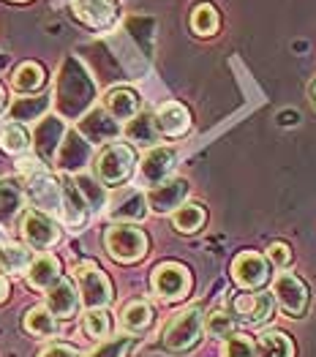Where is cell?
Returning <instances> with one entry per match:
<instances>
[{"mask_svg": "<svg viewBox=\"0 0 316 357\" xmlns=\"http://www.w3.org/2000/svg\"><path fill=\"white\" fill-rule=\"evenodd\" d=\"M204 330V308L202 305H188L180 314H174V319L164 330V344L172 352H188L191 347H197Z\"/></svg>", "mask_w": 316, "mask_h": 357, "instance_id": "cell-3", "label": "cell"}, {"mask_svg": "<svg viewBox=\"0 0 316 357\" xmlns=\"http://www.w3.org/2000/svg\"><path fill=\"white\" fill-rule=\"evenodd\" d=\"M273 298L281 303L284 314L303 317L308 308V287L294 273H278L273 281Z\"/></svg>", "mask_w": 316, "mask_h": 357, "instance_id": "cell-9", "label": "cell"}, {"mask_svg": "<svg viewBox=\"0 0 316 357\" xmlns=\"http://www.w3.org/2000/svg\"><path fill=\"white\" fill-rule=\"evenodd\" d=\"M110 218L117 224H131V221H142L147 215V199L140 188H120L112 202H110Z\"/></svg>", "mask_w": 316, "mask_h": 357, "instance_id": "cell-15", "label": "cell"}, {"mask_svg": "<svg viewBox=\"0 0 316 357\" xmlns=\"http://www.w3.org/2000/svg\"><path fill=\"white\" fill-rule=\"evenodd\" d=\"M82 328L90 338H107L110 330H112V319L104 308H87L85 319H82Z\"/></svg>", "mask_w": 316, "mask_h": 357, "instance_id": "cell-36", "label": "cell"}, {"mask_svg": "<svg viewBox=\"0 0 316 357\" xmlns=\"http://www.w3.org/2000/svg\"><path fill=\"white\" fill-rule=\"evenodd\" d=\"M28 194L30 199H33V205L36 208H41V213H55L60 215V199H63V185H60V180H55L47 169H44V164H38L36 169H30L28 175Z\"/></svg>", "mask_w": 316, "mask_h": 357, "instance_id": "cell-7", "label": "cell"}, {"mask_svg": "<svg viewBox=\"0 0 316 357\" xmlns=\"http://www.w3.org/2000/svg\"><path fill=\"white\" fill-rule=\"evenodd\" d=\"M50 107V98L47 96H36V98H20L14 107H11V120H36L38 115H44Z\"/></svg>", "mask_w": 316, "mask_h": 357, "instance_id": "cell-35", "label": "cell"}, {"mask_svg": "<svg viewBox=\"0 0 316 357\" xmlns=\"http://www.w3.org/2000/svg\"><path fill=\"white\" fill-rule=\"evenodd\" d=\"M117 134H120L117 120L110 118L104 109H93V112H87L85 118L80 120V137L85 142H93V145L112 142Z\"/></svg>", "mask_w": 316, "mask_h": 357, "instance_id": "cell-18", "label": "cell"}, {"mask_svg": "<svg viewBox=\"0 0 316 357\" xmlns=\"http://www.w3.org/2000/svg\"><path fill=\"white\" fill-rule=\"evenodd\" d=\"M134 167H137V155L123 142L107 145L96 158V172H98V180L104 185H123L126 180L131 178Z\"/></svg>", "mask_w": 316, "mask_h": 357, "instance_id": "cell-4", "label": "cell"}, {"mask_svg": "<svg viewBox=\"0 0 316 357\" xmlns=\"http://www.w3.org/2000/svg\"><path fill=\"white\" fill-rule=\"evenodd\" d=\"M172 224H174V229H177V232L191 235V232L202 229V224H204V208H202V205H197V202L180 205V208L174 210Z\"/></svg>", "mask_w": 316, "mask_h": 357, "instance_id": "cell-32", "label": "cell"}, {"mask_svg": "<svg viewBox=\"0 0 316 357\" xmlns=\"http://www.w3.org/2000/svg\"><path fill=\"white\" fill-rule=\"evenodd\" d=\"M120 325H123V330H128L131 335L147 330L153 325V308H150V303L147 300H131V303H126V308L120 314Z\"/></svg>", "mask_w": 316, "mask_h": 357, "instance_id": "cell-25", "label": "cell"}, {"mask_svg": "<svg viewBox=\"0 0 316 357\" xmlns=\"http://www.w3.org/2000/svg\"><path fill=\"white\" fill-rule=\"evenodd\" d=\"M93 98H96V85L85 66L77 58H66L58 77V109L66 118H80L87 112Z\"/></svg>", "mask_w": 316, "mask_h": 357, "instance_id": "cell-1", "label": "cell"}, {"mask_svg": "<svg viewBox=\"0 0 316 357\" xmlns=\"http://www.w3.org/2000/svg\"><path fill=\"white\" fill-rule=\"evenodd\" d=\"M17 3H22V0H17Z\"/></svg>", "mask_w": 316, "mask_h": 357, "instance_id": "cell-46", "label": "cell"}, {"mask_svg": "<svg viewBox=\"0 0 316 357\" xmlns=\"http://www.w3.org/2000/svg\"><path fill=\"white\" fill-rule=\"evenodd\" d=\"M204 330H207L213 338H227V335H232V330H234V319H232L230 314H224V311H216V314L207 317Z\"/></svg>", "mask_w": 316, "mask_h": 357, "instance_id": "cell-38", "label": "cell"}, {"mask_svg": "<svg viewBox=\"0 0 316 357\" xmlns=\"http://www.w3.org/2000/svg\"><path fill=\"white\" fill-rule=\"evenodd\" d=\"M33 262V251L22 243H3L0 245V273H25Z\"/></svg>", "mask_w": 316, "mask_h": 357, "instance_id": "cell-26", "label": "cell"}, {"mask_svg": "<svg viewBox=\"0 0 316 357\" xmlns=\"http://www.w3.org/2000/svg\"><path fill=\"white\" fill-rule=\"evenodd\" d=\"M3 107H6V88L0 85V112H3Z\"/></svg>", "mask_w": 316, "mask_h": 357, "instance_id": "cell-43", "label": "cell"}, {"mask_svg": "<svg viewBox=\"0 0 316 357\" xmlns=\"http://www.w3.org/2000/svg\"><path fill=\"white\" fill-rule=\"evenodd\" d=\"M104 112L112 120H131L140 115V96L131 88H112L104 96Z\"/></svg>", "mask_w": 316, "mask_h": 357, "instance_id": "cell-22", "label": "cell"}, {"mask_svg": "<svg viewBox=\"0 0 316 357\" xmlns=\"http://www.w3.org/2000/svg\"><path fill=\"white\" fill-rule=\"evenodd\" d=\"M38 357H80V352L74 349V347H68V344H50V347H44Z\"/></svg>", "mask_w": 316, "mask_h": 357, "instance_id": "cell-41", "label": "cell"}, {"mask_svg": "<svg viewBox=\"0 0 316 357\" xmlns=\"http://www.w3.org/2000/svg\"><path fill=\"white\" fill-rule=\"evenodd\" d=\"M254 347H257L254 357H294V344L281 330H264Z\"/></svg>", "mask_w": 316, "mask_h": 357, "instance_id": "cell-24", "label": "cell"}, {"mask_svg": "<svg viewBox=\"0 0 316 357\" xmlns=\"http://www.w3.org/2000/svg\"><path fill=\"white\" fill-rule=\"evenodd\" d=\"M20 232H22V238L28 240V248H38V251L52 248L60 240L58 224L47 213H41V210H25Z\"/></svg>", "mask_w": 316, "mask_h": 357, "instance_id": "cell-8", "label": "cell"}, {"mask_svg": "<svg viewBox=\"0 0 316 357\" xmlns=\"http://www.w3.org/2000/svg\"><path fill=\"white\" fill-rule=\"evenodd\" d=\"M134 344H137V338L134 335H117V338H110V341H104V344H98L93 352H87L85 357H128V352L134 349Z\"/></svg>", "mask_w": 316, "mask_h": 357, "instance_id": "cell-34", "label": "cell"}, {"mask_svg": "<svg viewBox=\"0 0 316 357\" xmlns=\"http://www.w3.org/2000/svg\"><path fill=\"white\" fill-rule=\"evenodd\" d=\"M174 161H177V155H174L172 148H153L144 153V158L140 161V178H142L144 185H158V183H164V180L172 175L174 169Z\"/></svg>", "mask_w": 316, "mask_h": 357, "instance_id": "cell-17", "label": "cell"}, {"mask_svg": "<svg viewBox=\"0 0 316 357\" xmlns=\"http://www.w3.org/2000/svg\"><path fill=\"white\" fill-rule=\"evenodd\" d=\"M8 292H11V284H8V278L0 273V303H6V300H8Z\"/></svg>", "mask_w": 316, "mask_h": 357, "instance_id": "cell-42", "label": "cell"}, {"mask_svg": "<svg viewBox=\"0 0 316 357\" xmlns=\"http://www.w3.org/2000/svg\"><path fill=\"white\" fill-rule=\"evenodd\" d=\"M267 275H270L267 259L262 254H257V251H243L232 262V278L243 289H259L267 281Z\"/></svg>", "mask_w": 316, "mask_h": 357, "instance_id": "cell-11", "label": "cell"}, {"mask_svg": "<svg viewBox=\"0 0 316 357\" xmlns=\"http://www.w3.org/2000/svg\"><path fill=\"white\" fill-rule=\"evenodd\" d=\"M311 98H314V104H316V82L311 85Z\"/></svg>", "mask_w": 316, "mask_h": 357, "instance_id": "cell-44", "label": "cell"}, {"mask_svg": "<svg viewBox=\"0 0 316 357\" xmlns=\"http://www.w3.org/2000/svg\"><path fill=\"white\" fill-rule=\"evenodd\" d=\"M188 180L183 178H172V180H164L158 185L150 188V194L144 197L147 199V208H153L156 213H172L183 205V199L188 197Z\"/></svg>", "mask_w": 316, "mask_h": 357, "instance_id": "cell-16", "label": "cell"}, {"mask_svg": "<svg viewBox=\"0 0 316 357\" xmlns=\"http://www.w3.org/2000/svg\"><path fill=\"white\" fill-rule=\"evenodd\" d=\"M191 28L197 36H213L218 30V11L210 3H200L191 11Z\"/></svg>", "mask_w": 316, "mask_h": 357, "instance_id": "cell-33", "label": "cell"}, {"mask_svg": "<svg viewBox=\"0 0 316 357\" xmlns=\"http://www.w3.org/2000/svg\"><path fill=\"white\" fill-rule=\"evenodd\" d=\"M156 131L164 134V137H183L188 128H191V115L188 109L180 104V101H167L158 107L156 112Z\"/></svg>", "mask_w": 316, "mask_h": 357, "instance_id": "cell-20", "label": "cell"}, {"mask_svg": "<svg viewBox=\"0 0 316 357\" xmlns=\"http://www.w3.org/2000/svg\"><path fill=\"white\" fill-rule=\"evenodd\" d=\"M0 148L11 155H25L30 150V137L28 131L20 123H6L0 128Z\"/></svg>", "mask_w": 316, "mask_h": 357, "instance_id": "cell-30", "label": "cell"}, {"mask_svg": "<svg viewBox=\"0 0 316 357\" xmlns=\"http://www.w3.org/2000/svg\"><path fill=\"white\" fill-rule=\"evenodd\" d=\"M74 281L80 287V300L87 308H107L112 303V284L96 262H80L74 268Z\"/></svg>", "mask_w": 316, "mask_h": 357, "instance_id": "cell-5", "label": "cell"}, {"mask_svg": "<svg viewBox=\"0 0 316 357\" xmlns=\"http://www.w3.org/2000/svg\"><path fill=\"white\" fill-rule=\"evenodd\" d=\"M44 308L55 319H71L77 314V308H80V292H77L74 281L60 275L58 281L44 292Z\"/></svg>", "mask_w": 316, "mask_h": 357, "instance_id": "cell-12", "label": "cell"}, {"mask_svg": "<svg viewBox=\"0 0 316 357\" xmlns=\"http://www.w3.org/2000/svg\"><path fill=\"white\" fill-rule=\"evenodd\" d=\"M191 273L186 265L180 262H161L158 268L153 270L150 275V287L164 303H174V300H183L191 292Z\"/></svg>", "mask_w": 316, "mask_h": 357, "instance_id": "cell-6", "label": "cell"}, {"mask_svg": "<svg viewBox=\"0 0 316 357\" xmlns=\"http://www.w3.org/2000/svg\"><path fill=\"white\" fill-rule=\"evenodd\" d=\"M267 262L276 265V268H289V262H292V248H289L287 243H270V248H267Z\"/></svg>", "mask_w": 316, "mask_h": 357, "instance_id": "cell-40", "label": "cell"}, {"mask_svg": "<svg viewBox=\"0 0 316 357\" xmlns=\"http://www.w3.org/2000/svg\"><path fill=\"white\" fill-rule=\"evenodd\" d=\"M71 11L87 28L104 30L117 20L115 0H71Z\"/></svg>", "mask_w": 316, "mask_h": 357, "instance_id": "cell-13", "label": "cell"}, {"mask_svg": "<svg viewBox=\"0 0 316 357\" xmlns=\"http://www.w3.org/2000/svg\"><path fill=\"white\" fill-rule=\"evenodd\" d=\"M44 82H47V74H44V68L38 66V63H22V66H17V71H14V77H11V85L17 93H36L38 88H44Z\"/></svg>", "mask_w": 316, "mask_h": 357, "instance_id": "cell-28", "label": "cell"}, {"mask_svg": "<svg viewBox=\"0 0 316 357\" xmlns=\"http://www.w3.org/2000/svg\"><path fill=\"white\" fill-rule=\"evenodd\" d=\"M66 137V126L60 118H44L36 126V134H33V145L41 161H52L58 155V148Z\"/></svg>", "mask_w": 316, "mask_h": 357, "instance_id": "cell-19", "label": "cell"}, {"mask_svg": "<svg viewBox=\"0 0 316 357\" xmlns=\"http://www.w3.org/2000/svg\"><path fill=\"white\" fill-rule=\"evenodd\" d=\"M257 355V347H254V338L243 335V333H232L224 344V357H254Z\"/></svg>", "mask_w": 316, "mask_h": 357, "instance_id": "cell-37", "label": "cell"}, {"mask_svg": "<svg viewBox=\"0 0 316 357\" xmlns=\"http://www.w3.org/2000/svg\"><path fill=\"white\" fill-rule=\"evenodd\" d=\"M104 245L120 265H134L147 254V235L134 224H112L104 232Z\"/></svg>", "mask_w": 316, "mask_h": 357, "instance_id": "cell-2", "label": "cell"}, {"mask_svg": "<svg viewBox=\"0 0 316 357\" xmlns=\"http://www.w3.org/2000/svg\"><path fill=\"white\" fill-rule=\"evenodd\" d=\"M90 155V142H85L77 131H66L63 142L58 148V164L66 172H77L82 164H87Z\"/></svg>", "mask_w": 316, "mask_h": 357, "instance_id": "cell-23", "label": "cell"}, {"mask_svg": "<svg viewBox=\"0 0 316 357\" xmlns=\"http://www.w3.org/2000/svg\"><path fill=\"white\" fill-rule=\"evenodd\" d=\"M0 245H3V235H0Z\"/></svg>", "mask_w": 316, "mask_h": 357, "instance_id": "cell-45", "label": "cell"}, {"mask_svg": "<svg viewBox=\"0 0 316 357\" xmlns=\"http://www.w3.org/2000/svg\"><path fill=\"white\" fill-rule=\"evenodd\" d=\"M25 278H28L30 289L47 292V289L60 278L58 257H52V254H41V257H36V259L28 265V270H25Z\"/></svg>", "mask_w": 316, "mask_h": 357, "instance_id": "cell-21", "label": "cell"}, {"mask_svg": "<svg viewBox=\"0 0 316 357\" xmlns=\"http://www.w3.org/2000/svg\"><path fill=\"white\" fill-rule=\"evenodd\" d=\"M77 183V188H80V194L85 197V202H87V208H93V210H98L101 205H104V191L96 185V180H90V178H77L74 180Z\"/></svg>", "mask_w": 316, "mask_h": 357, "instance_id": "cell-39", "label": "cell"}, {"mask_svg": "<svg viewBox=\"0 0 316 357\" xmlns=\"http://www.w3.org/2000/svg\"><path fill=\"white\" fill-rule=\"evenodd\" d=\"M25 208V191L14 180H0V224H8Z\"/></svg>", "mask_w": 316, "mask_h": 357, "instance_id": "cell-27", "label": "cell"}, {"mask_svg": "<svg viewBox=\"0 0 316 357\" xmlns=\"http://www.w3.org/2000/svg\"><path fill=\"white\" fill-rule=\"evenodd\" d=\"M25 330L30 335H38V338H50L58 333V319L44 308V305H36L25 314Z\"/></svg>", "mask_w": 316, "mask_h": 357, "instance_id": "cell-29", "label": "cell"}, {"mask_svg": "<svg viewBox=\"0 0 316 357\" xmlns=\"http://www.w3.org/2000/svg\"><path fill=\"white\" fill-rule=\"evenodd\" d=\"M273 295L267 292H243V295H234L232 300V314L246 322V325H262L273 317Z\"/></svg>", "mask_w": 316, "mask_h": 357, "instance_id": "cell-10", "label": "cell"}, {"mask_svg": "<svg viewBox=\"0 0 316 357\" xmlns=\"http://www.w3.org/2000/svg\"><path fill=\"white\" fill-rule=\"evenodd\" d=\"M126 137L137 145H153L158 142V131H156V120L153 115H134L126 126Z\"/></svg>", "mask_w": 316, "mask_h": 357, "instance_id": "cell-31", "label": "cell"}, {"mask_svg": "<svg viewBox=\"0 0 316 357\" xmlns=\"http://www.w3.org/2000/svg\"><path fill=\"white\" fill-rule=\"evenodd\" d=\"M60 185H63V199H60V221L71 229V232H80L82 227H85L87 221V208L85 197L80 194V188H77V183L71 178L60 180Z\"/></svg>", "mask_w": 316, "mask_h": 357, "instance_id": "cell-14", "label": "cell"}]
</instances>
